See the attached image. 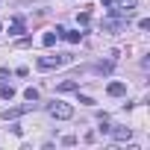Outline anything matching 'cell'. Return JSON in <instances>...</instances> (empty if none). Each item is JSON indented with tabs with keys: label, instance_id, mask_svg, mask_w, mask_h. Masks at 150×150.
<instances>
[{
	"label": "cell",
	"instance_id": "1",
	"mask_svg": "<svg viewBox=\"0 0 150 150\" xmlns=\"http://www.w3.org/2000/svg\"><path fill=\"white\" fill-rule=\"evenodd\" d=\"M47 112H50L53 118H59V121H68V118H74V106H68V103H62V100H53V103L47 106Z\"/></svg>",
	"mask_w": 150,
	"mask_h": 150
},
{
	"label": "cell",
	"instance_id": "2",
	"mask_svg": "<svg viewBox=\"0 0 150 150\" xmlns=\"http://www.w3.org/2000/svg\"><path fill=\"white\" fill-rule=\"evenodd\" d=\"M68 59H71L68 53H65V56H41V59H38V68H41V71H50V68H62Z\"/></svg>",
	"mask_w": 150,
	"mask_h": 150
},
{
	"label": "cell",
	"instance_id": "3",
	"mask_svg": "<svg viewBox=\"0 0 150 150\" xmlns=\"http://www.w3.org/2000/svg\"><path fill=\"white\" fill-rule=\"evenodd\" d=\"M106 91H109L112 97H121V94L127 91V86H124V83H109V88H106Z\"/></svg>",
	"mask_w": 150,
	"mask_h": 150
},
{
	"label": "cell",
	"instance_id": "4",
	"mask_svg": "<svg viewBox=\"0 0 150 150\" xmlns=\"http://www.w3.org/2000/svg\"><path fill=\"white\" fill-rule=\"evenodd\" d=\"M24 112H27V106H18V109H3V121L18 118V115H24Z\"/></svg>",
	"mask_w": 150,
	"mask_h": 150
},
{
	"label": "cell",
	"instance_id": "5",
	"mask_svg": "<svg viewBox=\"0 0 150 150\" xmlns=\"http://www.w3.org/2000/svg\"><path fill=\"white\" fill-rule=\"evenodd\" d=\"M112 135H115L118 141H124V138H129L132 132H129V127H115V129H112Z\"/></svg>",
	"mask_w": 150,
	"mask_h": 150
},
{
	"label": "cell",
	"instance_id": "6",
	"mask_svg": "<svg viewBox=\"0 0 150 150\" xmlns=\"http://www.w3.org/2000/svg\"><path fill=\"white\" fill-rule=\"evenodd\" d=\"M138 3V0H112V6H118V9H127V12H132V6Z\"/></svg>",
	"mask_w": 150,
	"mask_h": 150
},
{
	"label": "cell",
	"instance_id": "7",
	"mask_svg": "<svg viewBox=\"0 0 150 150\" xmlns=\"http://www.w3.org/2000/svg\"><path fill=\"white\" fill-rule=\"evenodd\" d=\"M77 88H80V86L74 83V80H65V83H59V91H62V94H68V91H77Z\"/></svg>",
	"mask_w": 150,
	"mask_h": 150
},
{
	"label": "cell",
	"instance_id": "8",
	"mask_svg": "<svg viewBox=\"0 0 150 150\" xmlns=\"http://www.w3.org/2000/svg\"><path fill=\"white\" fill-rule=\"evenodd\" d=\"M103 27H106V30H121V27H124V21H121V18H106V21H103Z\"/></svg>",
	"mask_w": 150,
	"mask_h": 150
},
{
	"label": "cell",
	"instance_id": "9",
	"mask_svg": "<svg viewBox=\"0 0 150 150\" xmlns=\"http://www.w3.org/2000/svg\"><path fill=\"white\" fill-rule=\"evenodd\" d=\"M18 33H24V21H21V18H15L12 27H9V35H18Z\"/></svg>",
	"mask_w": 150,
	"mask_h": 150
},
{
	"label": "cell",
	"instance_id": "10",
	"mask_svg": "<svg viewBox=\"0 0 150 150\" xmlns=\"http://www.w3.org/2000/svg\"><path fill=\"white\" fill-rule=\"evenodd\" d=\"M56 38H59L56 33H44V35H41V44H44V47H53V44H56Z\"/></svg>",
	"mask_w": 150,
	"mask_h": 150
},
{
	"label": "cell",
	"instance_id": "11",
	"mask_svg": "<svg viewBox=\"0 0 150 150\" xmlns=\"http://www.w3.org/2000/svg\"><path fill=\"white\" fill-rule=\"evenodd\" d=\"M0 94H3L6 100H12V97H15V88H12V86H3V88H0Z\"/></svg>",
	"mask_w": 150,
	"mask_h": 150
},
{
	"label": "cell",
	"instance_id": "12",
	"mask_svg": "<svg viewBox=\"0 0 150 150\" xmlns=\"http://www.w3.org/2000/svg\"><path fill=\"white\" fill-rule=\"evenodd\" d=\"M24 97H27L30 103H33V100H38V88H27V91H24Z\"/></svg>",
	"mask_w": 150,
	"mask_h": 150
},
{
	"label": "cell",
	"instance_id": "13",
	"mask_svg": "<svg viewBox=\"0 0 150 150\" xmlns=\"http://www.w3.org/2000/svg\"><path fill=\"white\" fill-rule=\"evenodd\" d=\"M0 30H3V27H0Z\"/></svg>",
	"mask_w": 150,
	"mask_h": 150
}]
</instances>
